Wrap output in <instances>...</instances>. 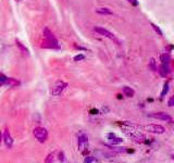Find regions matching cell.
<instances>
[{
	"label": "cell",
	"instance_id": "obj_6",
	"mask_svg": "<svg viewBox=\"0 0 174 163\" xmlns=\"http://www.w3.org/2000/svg\"><path fill=\"white\" fill-rule=\"evenodd\" d=\"M44 35H45V38L47 39V42L50 44V47H56L58 48V42L56 37L53 36V34L49 31L48 29H44Z\"/></svg>",
	"mask_w": 174,
	"mask_h": 163
},
{
	"label": "cell",
	"instance_id": "obj_9",
	"mask_svg": "<svg viewBox=\"0 0 174 163\" xmlns=\"http://www.w3.org/2000/svg\"><path fill=\"white\" fill-rule=\"evenodd\" d=\"M108 139H109L110 144L111 145H119V144H121V142L123 141V139L121 137H118L117 135L113 134V133H110V134H108Z\"/></svg>",
	"mask_w": 174,
	"mask_h": 163
},
{
	"label": "cell",
	"instance_id": "obj_7",
	"mask_svg": "<svg viewBox=\"0 0 174 163\" xmlns=\"http://www.w3.org/2000/svg\"><path fill=\"white\" fill-rule=\"evenodd\" d=\"M149 117H152V119H158V120H162V121L165 122H171L172 117H170L169 114L164 113V112H157V113H151L148 115Z\"/></svg>",
	"mask_w": 174,
	"mask_h": 163
},
{
	"label": "cell",
	"instance_id": "obj_11",
	"mask_svg": "<svg viewBox=\"0 0 174 163\" xmlns=\"http://www.w3.org/2000/svg\"><path fill=\"white\" fill-rule=\"evenodd\" d=\"M123 93H124V95L126 97H130V98H132V97H134V95H135V91L133 90L131 87H128V86H125V87H123Z\"/></svg>",
	"mask_w": 174,
	"mask_h": 163
},
{
	"label": "cell",
	"instance_id": "obj_4",
	"mask_svg": "<svg viewBox=\"0 0 174 163\" xmlns=\"http://www.w3.org/2000/svg\"><path fill=\"white\" fill-rule=\"evenodd\" d=\"M143 128L145 131H147L148 133H152V134H163V133L165 132V128H164L162 125H158V124L146 125Z\"/></svg>",
	"mask_w": 174,
	"mask_h": 163
},
{
	"label": "cell",
	"instance_id": "obj_12",
	"mask_svg": "<svg viewBox=\"0 0 174 163\" xmlns=\"http://www.w3.org/2000/svg\"><path fill=\"white\" fill-rule=\"evenodd\" d=\"M160 59H161L162 64L169 65L171 58H170V54H169V53H163V54H161V58H160Z\"/></svg>",
	"mask_w": 174,
	"mask_h": 163
},
{
	"label": "cell",
	"instance_id": "obj_10",
	"mask_svg": "<svg viewBox=\"0 0 174 163\" xmlns=\"http://www.w3.org/2000/svg\"><path fill=\"white\" fill-rule=\"evenodd\" d=\"M96 13L102 14V15H111L112 11L108 8H98V9H96Z\"/></svg>",
	"mask_w": 174,
	"mask_h": 163
},
{
	"label": "cell",
	"instance_id": "obj_21",
	"mask_svg": "<svg viewBox=\"0 0 174 163\" xmlns=\"http://www.w3.org/2000/svg\"><path fill=\"white\" fill-rule=\"evenodd\" d=\"M151 25H152V27H153V29H155V31H156V32H158V34H159V35H162V32L160 31V29H159L158 26H157V25H155V24H151Z\"/></svg>",
	"mask_w": 174,
	"mask_h": 163
},
{
	"label": "cell",
	"instance_id": "obj_2",
	"mask_svg": "<svg viewBox=\"0 0 174 163\" xmlns=\"http://www.w3.org/2000/svg\"><path fill=\"white\" fill-rule=\"evenodd\" d=\"M33 134H34L35 138L38 140L39 142H45L48 139V132L45 127H35L34 131H33Z\"/></svg>",
	"mask_w": 174,
	"mask_h": 163
},
{
	"label": "cell",
	"instance_id": "obj_23",
	"mask_svg": "<svg viewBox=\"0 0 174 163\" xmlns=\"http://www.w3.org/2000/svg\"><path fill=\"white\" fill-rule=\"evenodd\" d=\"M173 104H174V97H171L169 100V107H173Z\"/></svg>",
	"mask_w": 174,
	"mask_h": 163
},
{
	"label": "cell",
	"instance_id": "obj_20",
	"mask_svg": "<svg viewBox=\"0 0 174 163\" xmlns=\"http://www.w3.org/2000/svg\"><path fill=\"white\" fill-rule=\"evenodd\" d=\"M168 87H169V84H168V83H165V84H164L163 91H162V93H161V97H163V96H164V93H168Z\"/></svg>",
	"mask_w": 174,
	"mask_h": 163
},
{
	"label": "cell",
	"instance_id": "obj_15",
	"mask_svg": "<svg viewBox=\"0 0 174 163\" xmlns=\"http://www.w3.org/2000/svg\"><path fill=\"white\" fill-rule=\"evenodd\" d=\"M19 82H16L15 80H13V78H8L7 77V80H5V85H9V86H15L18 85Z\"/></svg>",
	"mask_w": 174,
	"mask_h": 163
},
{
	"label": "cell",
	"instance_id": "obj_8",
	"mask_svg": "<svg viewBox=\"0 0 174 163\" xmlns=\"http://www.w3.org/2000/svg\"><path fill=\"white\" fill-rule=\"evenodd\" d=\"M2 138H3V141H5V146H7V147H8V148L12 147L13 139H12V137H11V134H10V132H9V130H5V131Z\"/></svg>",
	"mask_w": 174,
	"mask_h": 163
},
{
	"label": "cell",
	"instance_id": "obj_1",
	"mask_svg": "<svg viewBox=\"0 0 174 163\" xmlns=\"http://www.w3.org/2000/svg\"><path fill=\"white\" fill-rule=\"evenodd\" d=\"M77 147L82 155H85L86 151L88 150V147H89L88 136L86 135V133L84 132V131H81V132L77 134Z\"/></svg>",
	"mask_w": 174,
	"mask_h": 163
},
{
	"label": "cell",
	"instance_id": "obj_16",
	"mask_svg": "<svg viewBox=\"0 0 174 163\" xmlns=\"http://www.w3.org/2000/svg\"><path fill=\"white\" fill-rule=\"evenodd\" d=\"M16 46H18L19 48H20V49H21V51L23 52V53H25V54H29V50H27V48H26V47H24L23 45L21 44V42H19V40H16Z\"/></svg>",
	"mask_w": 174,
	"mask_h": 163
},
{
	"label": "cell",
	"instance_id": "obj_19",
	"mask_svg": "<svg viewBox=\"0 0 174 163\" xmlns=\"http://www.w3.org/2000/svg\"><path fill=\"white\" fill-rule=\"evenodd\" d=\"M5 80H7V77L5 75H2V74H0V86L5 85Z\"/></svg>",
	"mask_w": 174,
	"mask_h": 163
},
{
	"label": "cell",
	"instance_id": "obj_3",
	"mask_svg": "<svg viewBox=\"0 0 174 163\" xmlns=\"http://www.w3.org/2000/svg\"><path fill=\"white\" fill-rule=\"evenodd\" d=\"M95 32H97L98 34H100V35H102V36L107 37V38H109L110 40H112V42H114L117 45H120V40L117 38V37L113 35L112 33H110L108 29H104V27H95Z\"/></svg>",
	"mask_w": 174,
	"mask_h": 163
},
{
	"label": "cell",
	"instance_id": "obj_25",
	"mask_svg": "<svg viewBox=\"0 0 174 163\" xmlns=\"http://www.w3.org/2000/svg\"><path fill=\"white\" fill-rule=\"evenodd\" d=\"M130 1H132V2H133V3H134V5H137V2H136L135 0H130Z\"/></svg>",
	"mask_w": 174,
	"mask_h": 163
},
{
	"label": "cell",
	"instance_id": "obj_22",
	"mask_svg": "<svg viewBox=\"0 0 174 163\" xmlns=\"http://www.w3.org/2000/svg\"><path fill=\"white\" fill-rule=\"evenodd\" d=\"M84 58L85 57H84L83 54H78V56H76V57L74 58V60H75V61H78V60H83Z\"/></svg>",
	"mask_w": 174,
	"mask_h": 163
},
{
	"label": "cell",
	"instance_id": "obj_24",
	"mask_svg": "<svg viewBox=\"0 0 174 163\" xmlns=\"http://www.w3.org/2000/svg\"><path fill=\"white\" fill-rule=\"evenodd\" d=\"M1 140H2V134L0 133V145H1Z\"/></svg>",
	"mask_w": 174,
	"mask_h": 163
},
{
	"label": "cell",
	"instance_id": "obj_26",
	"mask_svg": "<svg viewBox=\"0 0 174 163\" xmlns=\"http://www.w3.org/2000/svg\"><path fill=\"white\" fill-rule=\"evenodd\" d=\"M18 1H20V0H18Z\"/></svg>",
	"mask_w": 174,
	"mask_h": 163
},
{
	"label": "cell",
	"instance_id": "obj_14",
	"mask_svg": "<svg viewBox=\"0 0 174 163\" xmlns=\"http://www.w3.org/2000/svg\"><path fill=\"white\" fill-rule=\"evenodd\" d=\"M160 73H161L162 76L168 75V73H169V65L162 64L161 65V70H160Z\"/></svg>",
	"mask_w": 174,
	"mask_h": 163
},
{
	"label": "cell",
	"instance_id": "obj_18",
	"mask_svg": "<svg viewBox=\"0 0 174 163\" xmlns=\"http://www.w3.org/2000/svg\"><path fill=\"white\" fill-rule=\"evenodd\" d=\"M149 64H150V67L152 71H156L157 70V66H156V61H155V59H150V62H149Z\"/></svg>",
	"mask_w": 174,
	"mask_h": 163
},
{
	"label": "cell",
	"instance_id": "obj_13",
	"mask_svg": "<svg viewBox=\"0 0 174 163\" xmlns=\"http://www.w3.org/2000/svg\"><path fill=\"white\" fill-rule=\"evenodd\" d=\"M55 152H51L47 155L46 159H45V163H53L55 162Z\"/></svg>",
	"mask_w": 174,
	"mask_h": 163
},
{
	"label": "cell",
	"instance_id": "obj_5",
	"mask_svg": "<svg viewBox=\"0 0 174 163\" xmlns=\"http://www.w3.org/2000/svg\"><path fill=\"white\" fill-rule=\"evenodd\" d=\"M67 86H68V84L67 83H64V82H62V80H58L57 83L53 85V87H52L51 93L53 95V96H59L60 93L64 90Z\"/></svg>",
	"mask_w": 174,
	"mask_h": 163
},
{
	"label": "cell",
	"instance_id": "obj_17",
	"mask_svg": "<svg viewBox=\"0 0 174 163\" xmlns=\"http://www.w3.org/2000/svg\"><path fill=\"white\" fill-rule=\"evenodd\" d=\"M84 163H97V160L96 158H94V157H87V158L84 160Z\"/></svg>",
	"mask_w": 174,
	"mask_h": 163
}]
</instances>
